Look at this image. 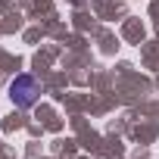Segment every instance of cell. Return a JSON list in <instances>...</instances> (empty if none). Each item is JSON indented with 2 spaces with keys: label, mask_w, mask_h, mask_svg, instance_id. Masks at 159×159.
<instances>
[{
  "label": "cell",
  "mask_w": 159,
  "mask_h": 159,
  "mask_svg": "<svg viewBox=\"0 0 159 159\" xmlns=\"http://www.w3.org/2000/svg\"><path fill=\"white\" fill-rule=\"evenodd\" d=\"M10 97L19 109H28L34 100H38V81L31 75H16L13 84H10Z\"/></svg>",
  "instance_id": "1"
}]
</instances>
